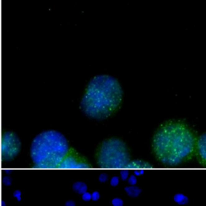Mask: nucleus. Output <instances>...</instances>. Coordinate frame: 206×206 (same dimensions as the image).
<instances>
[{
    "label": "nucleus",
    "instance_id": "nucleus-16",
    "mask_svg": "<svg viewBox=\"0 0 206 206\" xmlns=\"http://www.w3.org/2000/svg\"><path fill=\"white\" fill-rule=\"evenodd\" d=\"M3 185L7 187H9L12 185V179L9 176H5L3 177Z\"/></svg>",
    "mask_w": 206,
    "mask_h": 206
},
{
    "label": "nucleus",
    "instance_id": "nucleus-2",
    "mask_svg": "<svg viewBox=\"0 0 206 206\" xmlns=\"http://www.w3.org/2000/svg\"><path fill=\"white\" fill-rule=\"evenodd\" d=\"M122 95L121 85L115 77L98 75L89 82L80 108L88 118L106 119L118 110Z\"/></svg>",
    "mask_w": 206,
    "mask_h": 206
},
{
    "label": "nucleus",
    "instance_id": "nucleus-3",
    "mask_svg": "<svg viewBox=\"0 0 206 206\" xmlns=\"http://www.w3.org/2000/svg\"><path fill=\"white\" fill-rule=\"evenodd\" d=\"M69 142L63 134L48 130L38 134L30 147V156L33 167L41 169L58 168L69 153Z\"/></svg>",
    "mask_w": 206,
    "mask_h": 206
},
{
    "label": "nucleus",
    "instance_id": "nucleus-1",
    "mask_svg": "<svg viewBox=\"0 0 206 206\" xmlns=\"http://www.w3.org/2000/svg\"><path fill=\"white\" fill-rule=\"evenodd\" d=\"M197 138L186 123L181 121H167L154 135L152 147L161 163L176 167L188 162L196 155Z\"/></svg>",
    "mask_w": 206,
    "mask_h": 206
},
{
    "label": "nucleus",
    "instance_id": "nucleus-13",
    "mask_svg": "<svg viewBox=\"0 0 206 206\" xmlns=\"http://www.w3.org/2000/svg\"><path fill=\"white\" fill-rule=\"evenodd\" d=\"M127 182L129 185H136V184H137V178H136L135 175L132 174L131 176H130L127 180Z\"/></svg>",
    "mask_w": 206,
    "mask_h": 206
},
{
    "label": "nucleus",
    "instance_id": "nucleus-23",
    "mask_svg": "<svg viewBox=\"0 0 206 206\" xmlns=\"http://www.w3.org/2000/svg\"><path fill=\"white\" fill-rule=\"evenodd\" d=\"M2 206H5V202H4V201L2 202Z\"/></svg>",
    "mask_w": 206,
    "mask_h": 206
},
{
    "label": "nucleus",
    "instance_id": "nucleus-12",
    "mask_svg": "<svg viewBox=\"0 0 206 206\" xmlns=\"http://www.w3.org/2000/svg\"><path fill=\"white\" fill-rule=\"evenodd\" d=\"M111 204L113 206H123L124 202L122 199L119 197H115L111 200Z\"/></svg>",
    "mask_w": 206,
    "mask_h": 206
},
{
    "label": "nucleus",
    "instance_id": "nucleus-4",
    "mask_svg": "<svg viewBox=\"0 0 206 206\" xmlns=\"http://www.w3.org/2000/svg\"><path fill=\"white\" fill-rule=\"evenodd\" d=\"M130 162V155L126 143L111 138L102 142L98 151V165L102 168L121 169Z\"/></svg>",
    "mask_w": 206,
    "mask_h": 206
},
{
    "label": "nucleus",
    "instance_id": "nucleus-22",
    "mask_svg": "<svg viewBox=\"0 0 206 206\" xmlns=\"http://www.w3.org/2000/svg\"><path fill=\"white\" fill-rule=\"evenodd\" d=\"M65 206H76V203L73 200H68L65 203Z\"/></svg>",
    "mask_w": 206,
    "mask_h": 206
},
{
    "label": "nucleus",
    "instance_id": "nucleus-15",
    "mask_svg": "<svg viewBox=\"0 0 206 206\" xmlns=\"http://www.w3.org/2000/svg\"><path fill=\"white\" fill-rule=\"evenodd\" d=\"M108 175L105 172H102L99 175V176H98V181L101 183H106V181H108Z\"/></svg>",
    "mask_w": 206,
    "mask_h": 206
},
{
    "label": "nucleus",
    "instance_id": "nucleus-6",
    "mask_svg": "<svg viewBox=\"0 0 206 206\" xmlns=\"http://www.w3.org/2000/svg\"><path fill=\"white\" fill-rule=\"evenodd\" d=\"M91 165L83 156L78 154L73 148H70L69 153L60 163L58 168L61 169H86Z\"/></svg>",
    "mask_w": 206,
    "mask_h": 206
},
{
    "label": "nucleus",
    "instance_id": "nucleus-19",
    "mask_svg": "<svg viewBox=\"0 0 206 206\" xmlns=\"http://www.w3.org/2000/svg\"><path fill=\"white\" fill-rule=\"evenodd\" d=\"M22 192L20 190H15L14 192H13V197H15V198L16 199V200H18V201H20V200H22Z\"/></svg>",
    "mask_w": 206,
    "mask_h": 206
},
{
    "label": "nucleus",
    "instance_id": "nucleus-17",
    "mask_svg": "<svg viewBox=\"0 0 206 206\" xmlns=\"http://www.w3.org/2000/svg\"><path fill=\"white\" fill-rule=\"evenodd\" d=\"M81 198H82V200H84V201L88 202V201H89L90 200H92V193L89 192H85L84 194L81 195Z\"/></svg>",
    "mask_w": 206,
    "mask_h": 206
},
{
    "label": "nucleus",
    "instance_id": "nucleus-14",
    "mask_svg": "<svg viewBox=\"0 0 206 206\" xmlns=\"http://www.w3.org/2000/svg\"><path fill=\"white\" fill-rule=\"evenodd\" d=\"M110 184L112 187L118 186V184H119V177L117 176H114L112 177V178L110 179Z\"/></svg>",
    "mask_w": 206,
    "mask_h": 206
},
{
    "label": "nucleus",
    "instance_id": "nucleus-7",
    "mask_svg": "<svg viewBox=\"0 0 206 206\" xmlns=\"http://www.w3.org/2000/svg\"><path fill=\"white\" fill-rule=\"evenodd\" d=\"M196 156L199 163L206 167V132L197 138L196 147Z\"/></svg>",
    "mask_w": 206,
    "mask_h": 206
},
{
    "label": "nucleus",
    "instance_id": "nucleus-10",
    "mask_svg": "<svg viewBox=\"0 0 206 206\" xmlns=\"http://www.w3.org/2000/svg\"><path fill=\"white\" fill-rule=\"evenodd\" d=\"M72 189H73V192H75L77 194L82 195L84 194L85 192H87L88 187H87V185L85 183L82 182V181H77V182L73 183Z\"/></svg>",
    "mask_w": 206,
    "mask_h": 206
},
{
    "label": "nucleus",
    "instance_id": "nucleus-20",
    "mask_svg": "<svg viewBox=\"0 0 206 206\" xmlns=\"http://www.w3.org/2000/svg\"><path fill=\"white\" fill-rule=\"evenodd\" d=\"M100 193L98 191H94V192H92V200L94 201H97L100 199Z\"/></svg>",
    "mask_w": 206,
    "mask_h": 206
},
{
    "label": "nucleus",
    "instance_id": "nucleus-11",
    "mask_svg": "<svg viewBox=\"0 0 206 206\" xmlns=\"http://www.w3.org/2000/svg\"><path fill=\"white\" fill-rule=\"evenodd\" d=\"M173 200L175 202L180 205H185L189 202V197L183 193H176L173 196Z\"/></svg>",
    "mask_w": 206,
    "mask_h": 206
},
{
    "label": "nucleus",
    "instance_id": "nucleus-8",
    "mask_svg": "<svg viewBox=\"0 0 206 206\" xmlns=\"http://www.w3.org/2000/svg\"><path fill=\"white\" fill-rule=\"evenodd\" d=\"M128 169H146L153 167L152 164L147 162V161L142 160V159H135L130 161L126 166Z\"/></svg>",
    "mask_w": 206,
    "mask_h": 206
},
{
    "label": "nucleus",
    "instance_id": "nucleus-5",
    "mask_svg": "<svg viewBox=\"0 0 206 206\" xmlns=\"http://www.w3.org/2000/svg\"><path fill=\"white\" fill-rule=\"evenodd\" d=\"M21 151V141L19 136L12 131H5L2 137V157L5 162H10Z\"/></svg>",
    "mask_w": 206,
    "mask_h": 206
},
{
    "label": "nucleus",
    "instance_id": "nucleus-18",
    "mask_svg": "<svg viewBox=\"0 0 206 206\" xmlns=\"http://www.w3.org/2000/svg\"><path fill=\"white\" fill-rule=\"evenodd\" d=\"M120 177L122 181H127L129 178V171L128 170H122L120 172Z\"/></svg>",
    "mask_w": 206,
    "mask_h": 206
},
{
    "label": "nucleus",
    "instance_id": "nucleus-21",
    "mask_svg": "<svg viewBox=\"0 0 206 206\" xmlns=\"http://www.w3.org/2000/svg\"><path fill=\"white\" fill-rule=\"evenodd\" d=\"M145 173V169H134L133 174H135L136 176H141Z\"/></svg>",
    "mask_w": 206,
    "mask_h": 206
},
{
    "label": "nucleus",
    "instance_id": "nucleus-9",
    "mask_svg": "<svg viewBox=\"0 0 206 206\" xmlns=\"http://www.w3.org/2000/svg\"><path fill=\"white\" fill-rule=\"evenodd\" d=\"M124 190L126 194L132 198H136L142 193V189L136 185H129L127 187H125Z\"/></svg>",
    "mask_w": 206,
    "mask_h": 206
}]
</instances>
